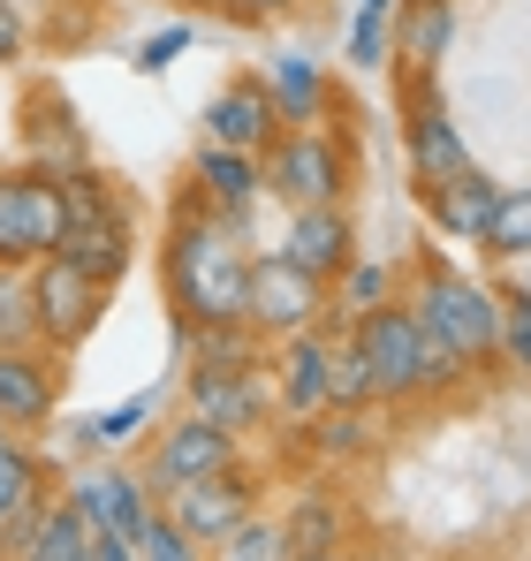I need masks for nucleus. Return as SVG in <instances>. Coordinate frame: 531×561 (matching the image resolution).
<instances>
[{
  "label": "nucleus",
  "instance_id": "obj_23",
  "mask_svg": "<svg viewBox=\"0 0 531 561\" xmlns=\"http://www.w3.org/2000/svg\"><path fill=\"white\" fill-rule=\"evenodd\" d=\"M478 251H494V259H524V266H531V183H517V190L494 197V220H486Z\"/></svg>",
  "mask_w": 531,
  "mask_h": 561
},
{
  "label": "nucleus",
  "instance_id": "obj_16",
  "mask_svg": "<svg viewBox=\"0 0 531 561\" xmlns=\"http://www.w3.org/2000/svg\"><path fill=\"white\" fill-rule=\"evenodd\" d=\"M205 137L228 145V152H251V160L281 137V114H273V92H266L259 69H236V77L213 92V106H205Z\"/></svg>",
  "mask_w": 531,
  "mask_h": 561
},
{
  "label": "nucleus",
  "instance_id": "obj_24",
  "mask_svg": "<svg viewBox=\"0 0 531 561\" xmlns=\"http://www.w3.org/2000/svg\"><path fill=\"white\" fill-rule=\"evenodd\" d=\"M327 402H342V410H372V402H380L357 334H327Z\"/></svg>",
  "mask_w": 531,
  "mask_h": 561
},
{
  "label": "nucleus",
  "instance_id": "obj_26",
  "mask_svg": "<svg viewBox=\"0 0 531 561\" xmlns=\"http://www.w3.org/2000/svg\"><path fill=\"white\" fill-rule=\"evenodd\" d=\"M205 561H296L289 554V531H281V516H251V524H236L221 547H205Z\"/></svg>",
  "mask_w": 531,
  "mask_h": 561
},
{
  "label": "nucleus",
  "instance_id": "obj_13",
  "mask_svg": "<svg viewBox=\"0 0 531 561\" xmlns=\"http://www.w3.org/2000/svg\"><path fill=\"white\" fill-rule=\"evenodd\" d=\"M182 410H197V417L228 425L236 440H244V433H259L266 417H273L266 365H190V379H182Z\"/></svg>",
  "mask_w": 531,
  "mask_h": 561
},
{
  "label": "nucleus",
  "instance_id": "obj_34",
  "mask_svg": "<svg viewBox=\"0 0 531 561\" xmlns=\"http://www.w3.org/2000/svg\"><path fill=\"white\" fill-rule=\"evenodd\" d=\"M182 54H190V23H168V31H152V38L137 46V69H145V77H160V69H176Z\"/></svg>",
  "mask_w": 531,
  "mask_h": 561
},
{
  "label": "nucleus",
  "instance_id": "obj_14",
  "mask_svg": "<svg viewBox=\"0 0 531 561\" xmlns=\"http://www.w3.org/2000/svg\"><path fill=\"white\" fill-rule=\"evenodd\" d=\"M281 259H289L296 274H312L319 288H335V280L357 266V220H350V205H304V213H289Z\"/></svg>",
  "mask_w": 531,
  "mask_h": 561
},
{
  "label": "nucleus",
  "instance_id": "obj_40",
  "mask_svg": "<svg viewBox=\"0 0 531 561\" xmlns=\"http://www.w3.org/2000/svg\"><path fill=\"white\" fill-rule=\"evenodd\" d=\"M8 448H15V433H8V425H0V456H8Z\"/></svg>",
  "mask_w": 531,
  "mask_h": 561
},
{
  "label": "nucleus",
  "instance_id": "obj_38",
  "mask_svg": "<svg viewBox=\"0 0 531 561\" xmlns=\"http://www.w3.org/2000/svg\"><path fill=\"white\" fill-rule=\"evenodd\" d=\"M168 8H182V15H236V0H168Z\"/></svg>",
  "mask_w": 531,
  "mask_h": 561
},
{
  "label": "nucleus",
  "instance_id": "obj_8",
  "mask_svg": "<svg viewBox=\"0 0 531 561\" xmlns=\"http://www.w3.org/2000/svg\"><path fill=\"white\" fill-rule=\"evenodd\" d=\"M168 524H176L182 539L205 554V547H221L236 524H251L266 508V478L251 463H228V470H213V478H190V485H176L168 501Z\"/></svg>",
  "mask_w": 531,
  "mask_h": 561
},
{
  "label": "nucleus",
  "instance_id": "obj_39",
  "mask_svg": "<svg viewBox=\"0 0 531 561\" xmlns=\"http://www.w3.org/2000/svg\"><path fill=\"white\" fill-rule=\"evenodd\" d=\"M296 561H357V547H350V554H296Z\"/></svg>",
  "mask_w": 531,
  "mask_h": 561
},
{
  "label": "nucleus",
  "instance_id": "obj_30",
  "mask_svg": "<svg viewBox=\"0 0 531 561\" xmlns=\"http://www.w3.org/2000/svg\"><path fill=\"white\" fill-rule=\"evenodd\" d=\"M501 373L531 379V288L501 296Z\"/></svg>",
  "mask_w": 531,
  "mask_h": 561
},
{
  "label": "nucleus",
  "instance_id": "obj_31",
  "mask_svg": "<svg viewBox=\"0 0 531 561\" xmlns=\"http://www.w3.org/2000/svg\"><path fill=\"white\" fill-rule=\"evenodd\" d=\"M395 54V38H387V8H357L350 23V69H380Z\"/></svg>",
  "mask_w": 531,
  "mask_h": 561
},
{
  "label": "nucleus",
  "instance_id": "obj_15",
  "mask_svg": "<svg viewBox=\"0 0 531 561\" xmlns=\"http://www.w3.org/2000/svg\"><path fill=\"white\" fill-rule=\"evenodd\" d=\"M77 508H84V524L91 531H114V539H145V524H152V485L137 478V470H122V463H99L84 470V478H69L61 485Z\"/></svg>",
  "mask_w": 531,
  "mask_h": 561
},
{
  "label": "nucleus",
  "instance_id": "obj_21",
  "mask_svg": "<svg viewBox=\"0 0 531 561\" xmlns=\"http://www.w3.org/2000/svg\"><path fill=\"white\" fill-rule=\"evenodd\" d=\"M281 531H289V554H350V501L342 493H304L281 508Z\"/></svg>",
  "mask_w": 531,
  "mask_h": 561
},
{
  "label": "nucleus",
  "instance_id": "obj_28",
  "mask_svg": "<svg viewBox=\"0 0 531 561\" xmlns=\"http://www.w3.org/2000/svg\"><path fill=\"white\" fill-rule=\"evenodd\" d=\"M38 493H61V485H46V463H38L23 440H15V448L0 456V524H8L23 501H38Z\"/></svg>",
  "mask_w": 531,
  "mask_h": 561
},
{
  "label": "nucleus",
  "instance_id": "obj_35",
  "mask_svg": "<svg viewBox=\"0 0 531 561\" xmlns=\"http://www.w3.org/2000/svg\"><path fill=\"white\" fill-rule=\"evenodd\" d=\"M23 46H31V23L0 0V69H8V61H23Z\"/></svg>",
  "mask_w": 531,
  "mask_h": 561
},
{
  "label": "nucleus",
  "instance_id": "obj_42",
  "mask_svg": "<svg viewBox=\"0 0 531 561\" xmlns=\"http://www.w3.org/2000/svg\"><path fill=\"white\" fill-rule=\"evenodd\" d=\"M524 288H531V280H524Z\"/></svg>",
  "mask_w": 531,
  "mask_h": 561
},
{
  "label": "nucleus",
  "instance_id": "obj_20",
  "mask_svg": "<svg viewBox=\"0 0 531 561\" xmlns=\"http://www.w3.org/2000/svg\"><path fill=\"white\" fill-rule=\"evenodd\" d=\"M494 197H501V183H494V175L463 168V175L433 183L418 205H426V220L441 228L448 243H478V236H486V220H494Z\"/></svg>",
  "mask_w": 531,
  "mask_h": 561
},
{
  "label": "nucleus",
  "instance_id": "obj_22",
  "mask_svg": "<svg viewBox=\"0 0 531 561\" xmlns=\"http://www.w3.org/2000/svg\"><path fill=\"white\" fill-rule=\"evenodd\" d=\"M259 77H266V92H273L281 129H304V122H319V114H327V92H335V84H327L304 54H273Z\"/></svg>",
  "mask_w": 531,
  "mask_h": 561
},
{
  "label": "nucleus",
  "instance_id": "obj_9",
  "mask_svg": "<svg viewBox=\"0 0 531 561\" xmlns=\"http://www.w3.org/2000/svg\"><path fill=\"white\" fill-rule=\"evenodd\" d=\"M395 99H403V152H410V190L426 197L433 183L463 175L471 152H463V122L448 114L441 77H395Z\"/></svg>",
  "mask_w": 531,
  "mask_h": 561
},
{
  "label": "nucleus",
  "instance_id": "obj_32",
  "mask_svg": "<svg viewBox=\"0 0 531 561\" xmlns=\"http://www.w3.org/2000/svg\"><path fill=\"white\" fill-rule=\"evenodd\" d=\"M335 288H342V304H350V319H364V311H380V304L395 296V274H387V266H364V259H357L350 274L335 280Z\"/></svg>",
  "mask_w": 531,
  "mask_h": 561
},
{
  "label": "nucleus",
  "instance_id": "obj_17",
  "mask_svg": "<svg viewBox=\"0 0 531 561\" xmlns=\"http://www.w3.org/2000/svg\"><path fill=\"white\" fill-rule=\"evenodd\" d=\"M387 38H395V77H441L448 46H455V0H403L387 8Z\"/></svg>",
  "mask_w": 531,
  "mask_h": 561
},
{
  "label": "nucleus",
  "instance_id": "obj_10",
  "mask_svg": "<svg viewBox=\"0 0 531 561\" xmlns=\"http://www.w3.org/2000/svg\"><path fill=\"white\" fill-rule=\"evenodd\" d=\"M228 463H244V440H236L228 425H213V417L182 410V417H168V425H160V440L145 448L137 478L152 485V501H168L176 485H190V478H213V470H228Z\"/></svg>",
  "mask_w": 531,
  "mask_h": 561
},
{
  "label": "nucleus",
  "instance_id": "obj_36",
  "mask_svg": "<svg viewBox=\"0 0 531 561\" xmlns=\"http://www.w3.org/2000/svg\"><path fill=\"white\" fill-rule=\"evenodd\" d=\"M69 561H137V547H129V539H114V531H91Z\"/></svg>",
  "mask_w": 531,
  "mask_h": 561
},
{
  "label": "nucleus",
  "instance_id": "obj_11",
  "mask_svg": "<svg viewBox=\"0 0 531 561\" xmlns=\"http://www.w3.org/2000/svg\"><path fill=\"white\" fill-rule=\"evenodd\" d=\"M350 334H357V350H364V365H372V394H380V402H418V394H426L418 319H410L403 296H387L380 311L350 319Z\"/></svg>",
  "mask_w": 531,
  "mask_h": 561
},
{
  "label": "nucleus",
  "instance_id": "obj_7",
  "mask_svg": "<svg viewBox=\"0 0 531 561\" xmlns=\"http://www.w3.org/2000/svg\"><path fill=\"white\" fill-rule=\"evenodd\" d=\"M327 296H335V288H319L312 274H296L281 251H266V259H251V280H244V327L273 350V342H289V334L327 327V311H335Z\"/></svg>",
  "mask_w": 531,
  "mask_h": 561
},
{
  "label": "nucleus",
  "instance_id": "obj_37",
  "mask_svg": "<svg viewBox=\"0 0 531 561\" xmlns=\"http://www.w3.org/2000/svg\"><path fill=\"white\" fill-rule=\"evenodd\" d=\"M289 8H304V0H236L228 23H273V15H289Z\"/></svg>",
  "mask_w": 531,
  "mask_h": 561
},
{
  "label": "nucleus",
  "instance_id": "obj_19",
  "mask_svg": "<svg viewBox=\"0 0 531 561\" xmlns=\"http://www.w3.org/2000/svg\"><path fill=\"white\" fill-rule=\"evenodd\" d=\"M182 190H190L197 205L228 213V220H244V213L266 197V190H259V160H251V152H228V145H213V137L190 152V175H182Z\"/></svg>",
  "mask_w": 531,
  "mask_h": 561
},
{
  "label": "nucleus",
  "instance_id": "obj_18",
  "mask_svg": "<svg viewBox=\"0 0 531 561\" xmlns=\"http://www.w3.org/2000/svg\"><path fill=\"white\" fill-rule=\"evenodd\" d=\"M266 365H273V402H281V417H296V425H304L312 410H327V327L273 342V350H266Z\"/></svg>",
  "mask_w": 531,
  "mask_h": 561
},
{
  "label": "nucleus",
  "instance_id": "obj_25",
  "mask_svg": "<svg viewBox=\"0 0 531 561\" xmlns=\"http://www.w3.org/2000/svg\"><path fill=\"white\" fill-rule=\"evenodd\" d=\"M304 425H312V448H319L327 463H342V456H364V448H372V417H364V410H342V402L312 410Z\"/></svg>",
  "mask_w": 531,
  "mask_h": 561
},
{
  "label": "nucleus",
  "instance_id": "obj_2",
  "mask_svg": "<svg viewBox=\"0 0 531 561\" xmlns=\"http://www.w3.org/2000/svg\"><path fill=\"white\" fill-rule=\"evenodd\" d=\"M403 304H410V319L448 342L455 357H463V373H501V296L494 288H478L471 274H455L441 251H426L418 266H410V288H403Z\"/></svg>",
  "mask_w": 531,
  "mask_h": 561
},
{
  "label": "nucleus",
  "instance_id": "obj_12",
  "mask_svg": "<svg viewBox=\"0 0 531 561\" xmlns=\"http://www.w3.org/2000/svg\"><path fill=\"white\" fill-rule=\"evenodd\" d=\"M61 387H69V357L31 342V350H0V425L23 440V433H46L54 410H61Z\"/></svg>",
  "mask_w": 531,
  "mask_h": 561
},
{
  "label": "nucleus",
  "instance_id": "obj_3",
  "mask_svg": "<svg viewBox=\"0 0 531 561\" xmlns=\"http://www.w3.org/2000/svg\"><path fill=\"white\" fill-rule=\"evenodd\" d=\"M54 175H61V251H69L77 266H91L99 280L122 288L129 259H137V213H129L122 183H114L106 168H91V160L54 168Z\"/></svg>",
  "mask_w": 531,
  "mask_h": 561
},
{
  "label": "nucleus",
  "instance_id": "obj_27",
  "mask_svg": "<svg viewBox=\"0 0 531 561\" xmlns=\"http://www.w3.org/2000/svg\"><path fill=\"white\" fill-rule=\"evenodd\" d=\"M160 410V394H129V402H114V410H99V417H84L77 425V440L84 448H129L137 433H145V417Z\"/></svg>",
  "mask_w": 531,
  "mask_h": 561
},
{
  "label": "nucleus",
  "instance_id": "obj_5",
  "mask_svg": "<svg viewBox=\"0 0 531 561\" xmlns=\"http://www.w3.org/2000/svg\"><path fill=\"white\" fill-rule=\"evenodd\" d=\"M23 280H31L38 342H46V350H61V357H77V350H84L91 334H99V319H106V304H114V280H99L91 266H77L69 251L38 259Z\"/></svg>",
  "mask_w": 531,
  "mask_h": 561
},
{
  "label": "nucleus",
  "instance_id": "obj_6",
  "mask_svg": "<svg viewBox=\"0 0 531 561\" xmlns=\"http://www.w3.org/2000/svg\"><path fill=\"white\" fill-rule=\"evenodd\" d=\"M54 251H61V175L38 160L0 168V266L31 274Z\"/></svg>",
  "mask_w": 531,
  "mask_h": 561
},
{
  "label": "nucleus",
  "instance_id": "obj_33",
  "mask_svg": "<svg viewBox=\"0 0 531 561\" xmlns=\"http://www.w3.org/2000/svg\"><path fill=\"white\" fill-rule=\"evenodd\" d=\"M137 561H205V554L168 524V508H152V524H145V539H137Z\"/></svg>",
  "mask_w": 531,
  "mask_h": 561
},
{
  "label": "nucleus",
  "instance_id": "obj_1",
  "mask_svg": "<svg viewBox=\"0 0 531 561\" xmlns=\"http://www.w3.org/2000/svg\"><path fill=\"white\" fill-rule=\"evenodd\" d=\"M244 280H251L244 220H228L182 190L168 213V236H160V288L176 311V342L197 327H244Z\"/></svg>",
  "mask_w": 531,
  "mask_h": 561
},
{
  "label": "nucleus",
  "instance_id": "obj_41",
  "mask_svg": "<svg viewBox=\"0 0 531 561\" xmlns=\"http://www.w3.org/2000/svg\"><path fill=\"white\" fill-rule=\"evenodd\" d=\"M357 561H364V554H357ZM372 561H387V554H372Z\"/></svg>",
  "mask_w": 531,
  "mask_h": 561
},
{
  "label": "nucleus",
  "instance_id": "obj_4",
  "mask_svg": "<svg viewBox=\"0 0 531 561\" xmlns=\"http://www.w3.org/2000/svg\"><path fill=\"white\" fill-rule=\"evenodd\" d=\"M259 190L281 197L289 213H304V205H350V190H357L350 129H327V122L281 129V137L259 152Z\"/></svg>",
  "mask_w": 531,
  "mask_h": 561
},
{
  "label": "nucleus",
  "instance_id": "obj_29",
  "mask_svg": "<svg viewBox=\"0 0 531 561\" xmlns=\"http://www.w3.org/2000/svg\"><path fill=\"white\" fill-rule=\"evenodd\" d=\"M38 342V311H31V280L0 266V350H31Z\"/></svg>",
  "mask_w": 531,
  "mask_h": 561
}]
</instances>
